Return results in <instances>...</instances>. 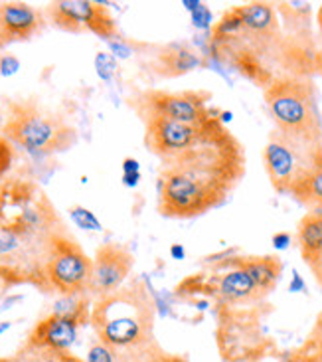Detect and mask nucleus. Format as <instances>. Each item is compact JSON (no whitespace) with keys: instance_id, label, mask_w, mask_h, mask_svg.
<instances>
[{"instance_id":"f257e3e1","label":"nucleus","mask_w":322,"mask_h":362,"mask_svg":"<svg viewBox=\"0 0 322 362\" xmlns=\"http://www.w3.org/2000/svg\"><path fill=\"white\" fill-rule=\"evenodd\" d=\"M157 305L141 279H131L121 289L99 297L91 307L95 339L115 353L117 362H145L162 346L155 337Z\"/></svg>"},{"instance_id":"f03ea898","label":"nucleus","mask_w":322,"mask_h":362,"mask_svg":"<svg viewBox=\"0 0 322 362\" xmlns=\"http://www.w3.org/2000/svg\"><path fill=\"white\" fill-rule=\"evenodd\" d=\"M0 135L32 155H58L76 145L78 131L68 119L34 98L0 101Z\"/></svg>"},{"instance_id":"7ed1b4c3","label":"nucleus","mask_w":322,"mask_h":362,"mask_svg":"<svg viewBox=\"0 0 322 362\" xmlns=\"http://www.w3.org/2000/svg\"><path fill=\"white\" fill-rule=\"evenodd\" d=\"M263 99L277 131L322 143L318 93L309 76H277L271 86L263 89Z\"/></svg>"},{"instance_id":"20e7f679","label":"nucleus","mask_w":322,"mask_h":362,"mask_svg":"<svg viewBox=\"0 0 322 362\" xmlns=\"http://www.w3.org/2000/svg\"><path fill=\"white\" fill-rule=\"evenodd\" d=\"M0 230L20 235L68 234L46 190L26 178L0 182Z\"/></svg>"},{"instance_id":"39448f33","label":"nucleus","mask_w":322,"mask_h":362,"mask_svg":"<svg viewBox=\"0 0 322 362\" xmlns=\"http://www.w3.org/2000/svg\"><path fill=\"white\" fill-rule=\"evenodd\" d=\"M322 143L293 137L273 129L263 147V167L277 194L291 196L313 173Z\"/></svg>"},{"instance_id":"423d86ee","label":"nucleus","mask_w":322,"mask_h":362,"mask_svg":"<svg viewBox=\"0 0 322 362\" xmlns=\"http://www.w3.org/2000/svg\"><path fill=\"white\" fill-rule=\"evenodd\" d=\"M232 194L225 190L188 177L184 173L160 168L158 177V212L165 218L174 220H190L202 216L214 208L225 204Z\"/></svg>"},{"instance_id":"0eeeda50","label":"nucleus","mask_w":322,"mask_h":362,"mask_svg":"<svg viewBox=\"0 0 322 362\" xmlns=\"http://www.w3.org/2000/svg\"><path fill=\"white\" fill-rule=\"evenodd\" d=\"M54 235H20L0 230V277L14 287L34 285L48 293L46 265Z\"/></svg>"},{"instance_id":"6e6552de","label":"nucleus","mask_w":322,"mask_h":362,"mask_svg":"<svg viewBox=\"0 0 322 362\" xmlns=\"http://www.w3.org/2000/svg\"><path fill=\"white\" fill-rule=\"evenodd\" d=\"M93 275V257H89L76 238L68 234L54 235L52 254L46 265L48 293L59 297L89 295Z\"/></svg>"},{"instance_id":"1a4fd4ad","label":"nucleus","mask_w":322,"mask_h":362,"mask_svg":"<svg viewBox=\"0 0 322 362\" xmlns=\"http://www.w3.org/2000/svg\"><path fill=\"white\" fill-rule=\"evenodd\" d=\"M210 93L205 91H160L147 89L131 98V107L137 111L143 121L153 117L170 119L186 125H200L214 115L208 107Z\"/></svg>"},{"instance_id":"9d476101","label":"nucleus","mask_w":322,"mask_h":362,"mask_svg":"<svg viewBox=\"0 0 322 362\" xmlns=\"http://www.w3.org/2000/svg\"><path fill=\"white\" fill-rule=\"evenodd\" d=\"M44 16L56 28L71 34L91 32L99 38H119V28L105 4L91 0H56L44 8Z\"/></svg>"},{"instance_id":"9b49d317","label":"nucleus","mask_w":322,"mask_h":362,"mask_svg":"<svg viewBox=\"0 0 322 362\" xmlns=\"http://www.w3.org/2000/svg\"><path fill=\"white\" fill-rule=\"evenodd\" d=\"M198 295L214 297L217 305L247 307L265 299L254 279L244 269H214V274H198Z\"/></svg>"},{"instance_id":"f8f14e48","label":"nucleus","mask_w":322,"mask_h":362,"mask_svg":"<svg viewBox=\"0 0 322 362\" xmlns=\"http://www.w3.org/2000/svg\"><path fill=\"white\" fill-rule=\"evenodd\" d=\"M135 265V255L125 245L117 242H105L93 255V275L89 285V297L95 301L99 297L113 293L127 284Z\"/></svg>"},{"instance_id":"ddd939ff","label":"nucleus","mask_w":322,"mask_h":362,"mask_svg":"<svg viewBox=\"0 0 322 362\" xmlns=\"http://www.w3.org/2000/svg\"><path fill=\"white\" fill-rule=\"evenodd\" d=\"M143 123H145V145L148 153L160 158V163L180 155L184 148L190 147L202 127V123L186 125V123L162 117L147 119Z\"/></svg>"},{"instance_id":"4468645a","label":"nucleus","mask_w":322,"mask_h":362,"mask_svg":"<svg viewBox=\"0 0 322 362\" xmlns=\"http://www.w3.org/2000/svg\"><path fill=\"white\" fill-rule=\"evenodd\" d=\"M44 10L34 8L28 2H0V36L2 46L12 42H26L42 34L46 28Z\"/></svg>"},{"instance_id":"2eb2a0df","label":"nucleus","mask_w":322,"mask_h":362,"mask_svg":"<svg viewBox=\"0 0 322 362\" xmlns=\"http://www.w3.org/2000/svg\"><path fill=\"white\" fill-rule=\"evenodd\" d=\"M214 269H244L267 297L281 281L283 262L279 255H229L215 262Z\"/></svg>"},{"instance_id":"dca6fc26","label":"nucleus","mask_w":322,"mask_h":362,"mask_svg":"<svg viewBox=\"0 0 322 362\" xmlns=\"http://www.w3.org/2000/svg\"><path fill=\"white\" fill-rule=\"evenodd\" d=\"M214 54L220 59H224L225 64H229L245 79L255 83L257 88L267 89L271 86V81L277 78L273 68L261 56H257L254 49L247 48L244 44H237V42L220 44V46H214Z\"/></svg>"},{"instance_id":"f3484780","label":"nucleus","mask_w":322,"mask_h":362,"mask_svg":"<svg viewBox=\"0 0 322 362\" xmlns=\"http://www.w3.org/2000/svg\"><path fill=\"white\" fill-rule=\"evenodd\" d=\"M79 325L58 313H49L34 325L24 349H48V351H69L78 339Z\"/></svg>"},{"instance_id":"a211bd4d","label":"nucleus","mask_w":322,"mask_h":362,"mask_svg":"<svg viewBox=\"0 0 322 362\" xmlns=\"http://www.w3.org/2000/svg\"><path fill=\"white\" fill-rule=\"evenodd\" d=\"M297 245L314 281L322 287V214L306 212L299 220Z\"/></svg>"},{"instance_id":"6ab92c4d","label":"nucleus","mask_w":322,"mask_h":362,"mask_svg":"<svg viewBox=\"0 0 322 362\" xmlns=\"http://www.w3.org/2000/svg\"><path fill=\"white\" fill-rule=\"evenodd\" d=\"M200 66V58L194 49L184 46H168L157 54L155 71L162 78H180Z\"/></svg>"},{"instance_id":"aec40b11","label":"nucleus","mask_w":322,"mask_h":362,"mask_svg":"<svg viewBox=\"0 0 322 362\" xmlns=\"http://www.w3.org/2000/svg\"><path fill=\"white\" fill-rule=\"evenodd\" d=\"M291 198L303 208H306V212L322 214V151L316 158L313 173L304 178L303 185L294 190Z\"/></svg>"},{"instance_id":"412c9836","label":"nucleus","mask_w":322,"mask_h":362,"mask_svg":"<svg viewBox=\"0 0 322 362\" xmlns=\"http://www.w3.org/2000/svg\"><path fill=\"white\" fill-rule=\"evenodd\" d=\"M91 307H93V299L89 295H73V297H59L54 311L61 317H66L69 321H73L79 327L88 325L91 321Z\"/></svg>"},{"instance_id":"4be33fe9","label":"nucleus","mask_w":322,"mask_h":362,"mask_svg":"<svg viewBox=\"0 0 322 362\" xmlns=\"http://www.w3.org/2000/svg\"><path fill=\"white\" fill-rule=\"evenodd\" d=\"M283 362H322V311L304 343L283 358Z\"/></svg>"},{"instance_id":"5701e85b","label":"nucleus","mask_w":322,"mask_h":362,"mask_svg":"<svg viewBox=\"0 0 322 362\" xmlns=\"http://www.w3.org/2000/svg\"><path fill=\"white\" fill-rule=\"evenodd\" d=\"M0 362H85L69 351H48V349H20L14 358Z\"/></svg>"},{"instance_id":"b1692460","label":"nucleus","mask_w":322,"mask_h":362,"mask_svg":"<svg viewBox=\"0 0 322 362\" xmlns=\"http://www.w3.org/2000/svg\"><path fill=\"white\" fill-rule=\"evenodd\" d=\"M69 216L73 220V224L81 228V230H91V232H99L101 230V222L97 220V216L93 214L91 210L83 208V206H71L69 208Z\"/></svg>"},{"instance_id":"393cba45","label":"nucleus","mask_w":322,"mask_h":362,"mask_svg":"<svg viewBox=\"0 0 322 362\" xmlns=\"http://www.w3.org/2000/svg\"><path fill=\"white\" fill-rule=\"evenodd\" d=\"M85 362H117V358L107 344H103L99 339H93V343L89 344L88 361Z\"/></svg>"},{"instance_id":"a878e982","label":"nucleus","mask_w":322,"mask_h":362,"mask_svg":"<svg viewBox=\"0 0 322 362\" xmlns=\"http://www.w3.org/2000/svg\"><path fill=\"white\" fill-rule=\"evenodd\" d=\"M14 157H16L14 145L4 135H0V178L4 177L10 168H12Z\"/></svg>"},{"instance_id":"bb28decb","label":"nucleus","mask_w":322,"mask_h":362,"mask_svg":"<svg viewBox=\"0 0 322 362\" xmlns=\"http://www.w3.org/2000/svg\"><path fill=\"white\" fill-rule=\"evenodd\" d=\"M95 66H97V74L101 79H109L113 76V71H115V59L111 58L109 54H97V58H95Z\"/></svg>"},{"instance_id":"cd10ccee","label":"nucleus","mask_w":322,"mask_h":362,"mask_svg":"<svg viewBox=\"0 0 322 362\" xmlns=\"http://www.w3.org/2000/svg\"><path fill=\"white\" fill-rule=\"evenodd\" d=\"M192 20H194V26H198V28H210L212 26V12L205 4H200L192 12Z\"/></svg>"},{"instance_id":"c85d7f7f","label":"nucleus","mask_w":322,"mask_h":362,"mask_svg":"<svg viewBox=\"0 0 322 362\" xmlns=\"http://www.w3.org/2000/svg\"><path fill=\"white\" fill-rule=\"evenodd\" d=\"M20 69V62L12 54H0V76H12Z\"/></svg>"},{"instance_id":"c756f323","label":"nucleus","mask_w":322,"mask_h":362,"mask_svg":"<svg viewBox=\"0 0 322 362\" xmlns=\"http://www.w3.org/2000/svg\"><path fill=\"white\" fill-rule=\"evenodd\" d=\"M145 362H188V358L182 356V354L166 353L165 349H160V351H157L153 356H148Z\"/></svg>"},{"instance_id":"7c9ffc66","label":"nucleus","mask_w":322,"mask_h":362,"mask_svg":"<svg viewBox=\"0 0 322 362\" xmlns=\"http://www.w3.org/2000/svg\"><path fill=\"white\" fill-rule=\"evenodd\" d=\"M289 244H291V234L279 232V234L273 235V245L277 250H285V247H289Z\"/></svg>"},{"instance_id":"2f4dec72","label":"nucleus","mask_w":322,"mask_h":362,"mask_svg":"<svg viewBox=\"0 0 322 362\" xmlns=\"http://www.w3.org/2000/svg\"><path fill=\"white\" fill-rule=\"evenodd\" d=\"M109 46H111V49L115 52V56H119V58H127L129 54H131V49H129L125 44H121L119 40L117 42H115V40H111V42H109Z\"/></svg>"},{"instance_id":"473e14b6","label":"nucleus","mask_w":322,"mask_h":362,"mask_svg":"<svg viewBox=\"0 0 322 362\" xmlns=\"http://www.w3.org/2000/svg\"><path fill=\"white\" fill-rule=\"evenodd\" d=\"M133 173H138V163L135 158H125L123 160V175H133Z\"/></svg>"},{"instance_id":"72a5a7b5","label":"nucleus","mask_w":322,"mask_h":362,"mask_svg":"<svg viewBox=\"0 0 322 362\" xmlns=\"http://www.w3.org/2000/svg\"><path fill=\"white\" fill-rule=\"evenodd\" d=\"M141 180V173H133V175H123V182L127 186H137Z\"/></svg>"},{"instance_id":"f704fd0d","label":"nucleus","mask_w":322,"mask_h":362,"mask_svg":"<svg viewBox=\"0 0 322 362\" xmlns=\"http://www.w3.org/2000/svg\"><path fill=\"white\" fill-rule=\"evenodd\" d=\"M170 255H172L174 259H184V255H186L184 247H182L180 244H174L172 247H170Z\"/></svg>"},{"instance_id":"c9c22d12","label":"nucleus","mask_w":322,"mask_h":362,"mask_svg":"<svg viewBox=\"0 0 322 362\" xmlns=\"http://www.w3.org/2000/svg\"><path fill=\"white\" fill-rule=\"evenodd\" d=\"M301 289L304 291L303 279H301V275L294 272V274H293V284H291V291H301Z\"/></svg>"},{"instance_id":"e433bc0d","label":"nucleus","mask_w":322,"mask_h":362,"mask_svg":"<svg viewBox=\"0 0 322 362\" xmlns=\"http://www.w3.org/2000/svg\"><path fill=\"white\" fill-rule=\"evenodd\" d=\"M314 69L322 76V46L316 49V54H314Z\"/></svg>"},{"instance_id":"4c0bfd02","label":"nucleus","mask_w":322,"mask_h":362,"mask_svg":"<svg viewBox=\"0 0 322 362\" xmlns=\"http://www.w3.org/2000/svg\"><path fill=\"white\" fill-rule=\"evenodd\" d=\"M182 4H184L186 8L190 10V14H192V12H194V10L198 8V6H200V4H202V2H198V0H184V2H182Z\"/></svg>"},{"instance_id":"58836bf2","label":"nucleus","mask_w":322,"mask_h":362,"mask_svg":"<svg viewBox=\"0 0 322 362\" xmlns=\"http://www.w3.org/2000/svg\"><path fill=\"white\" fill-rule=\"evenodd\" d=\"M12 287H14V285L8 284L6 279H2V277H0V297H2V295L6 293L8 289H12Z\"/></svg>"},{"instance_id":"ea45409f","label":"nucleus","mask_w":322,"mask_h":362,"mask_svg":"<svg viewBox=\"0 0 322 362\" xmlns=\"http://www.w3.org/2000/svg\"><path fill=\"white\" fill-rule=\"evenodd\" d=\"M316 26H318V32H321L322 36V4L318 6V10H316Z\"/></svg>"},{"instance_id":"a19ab883","label":"nucleus","mask_w":322,"mask_h":362,"mask_svg":"<svg viewBox=\"0 0 322 362\" xmlns=\"http://www.w3.org/2000/svg\"><path fill=\"white\" fill-rule=\"evenodd\" d=\"M6 329H10V323H0V334L4 333Z\"/></svg>"},{"instance_id":"79ce46f5","label":"nucleus","mask_w":322,"mask_h":362,"mask_svg":"<svg viewBox=\"0 0 322 362\" xmlns=\"http://www.w3.org/2000/svg\"><path fill=\"white\" fill-rule=\"evenodd\" d=\"M4 48V46H2V36H0V49Z\"/></svg>"}]
</instances>
